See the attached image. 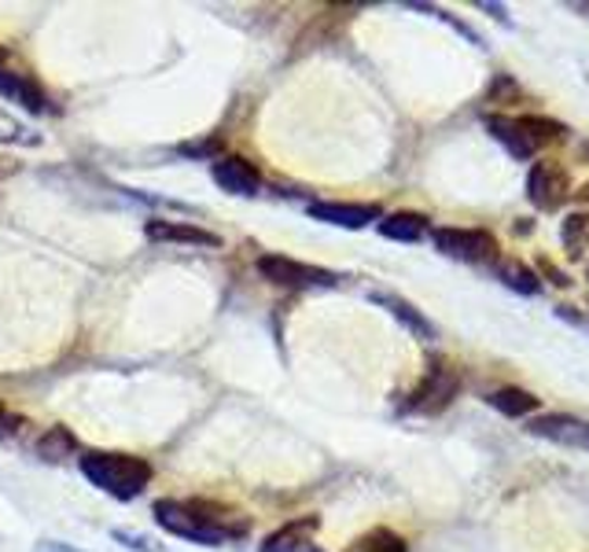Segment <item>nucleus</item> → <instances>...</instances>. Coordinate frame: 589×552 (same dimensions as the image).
I'll return each mask as SVG.
<instances>
[{
    "instance_id": "nucleus-1",
    "label": "nucleus",
    "mask_w": 589,
    "mask_h": 552,
    "mask_svg": "<svg viewBox=\"0 0 589 552\" xmlns=\"http://www.w3.org/2000/svg\"><path fill=\"white\" fill-rule=\"evenodd\" d=\"M78 464H81V475H86L97 490H104L118 501L140 498L155 475L152 464L133 453H86L78 457Z\"/></svg>"
},
{
    "instance_id": "nucleus-2",
    "label": "nucleus",
    "mask_w": 589,
    "mask_h": 552,
    "mask_svg": "<svg viewBox=\"0 0 589 552\" xmlns=\"http://www.w3.org/2000/svg\"><path fill=\"white\" fill-rule=\"evenodd\" d=\"M486 129H490V137L509 147L516 158H530V155H538L541 147L560 144V140L567 137V129L560 126V121L541 118V115H520V118L490 115L486 118Z\"/></svg>"
},
{
    "instance_id": "nucleus-3",
    "label": "nucleus",
    "mask_w": 589,
    "mask_h": 552,
    "mask_svg": "<svg viewBox=\"0 0 589 552\" xmlns=\"http://www.w3.org/2000/svg\"><path fill=\"white\" fill-rule=\"evenodd\" d=\"M152 516L158 527L166 530V535L174 538H184V541H195V545H226L232 541V535L226 527H218V523H210L203 516L195 504H181V501H155Z\"/></svg>"
},
{
    "instance_id": "nucleus-4",
    "label": "nucleus",
    "mask_w": 589,
    "mask_h": 552,
    "mask_svg": "<svg viewBox=\"0 0 589 552\" xmlns=\"http://www.w3.org/2000/svg\"><path fill=\"white\" fill-rule=\"evenodd\" d=\"M461 390V372L450 361H432L424 372V380L413 387V395L406 401V413H443L446 406L457 398Z\"/></svg>"
},
{
    "instance_id": "nucleus-5",
    "label": "nucleus",
    "mask_w": 589,
    "mask_h": 552,
    "mask_svg": "<svg viewBox=\"0 0 589 552\" xmlns=\"http://www.w3.org/2000/svg\"><path fill=\"white\" fill-rule=\"evenodd\" d=\"M258 273L277 287H335L340 284V273H332V269L306 266V261H295L284 255H261Z\"/></svg>"
},
{
    "instance_id": "nucleus-6",
    "label": "nucleus",
    "mask_w": 589,
    "mask_h": 552,
    "mask_svg": "<svg viewBox=\"0 0 589 552\" xmlns=\"http://www.w3.org/2000/svg\"><path fill=\"white\" fill-rule=\"evenodd\" d=\"M435 247L443 251L446 258L472 261V266H483V261L498 258V240L486 229H435Z\"/></svg>"
},
{
    "instance_id": "nucleus-7",
    "label": "nucleus",
    "mask_w": 589,
    "mask_h": 552,
    "mask_svg": "<svg viewBox=\"0 0 589 552\" xmlns=\"http://www.w3.org/2000/svg\"><path fill=\"white\" fill-rule=\"evenodd\" d=\"M572 195V181L556 163H535L527 174V200L538 210H556Z\"/></svg>"
},
{
    "instance_id": "nucleus-8",
    "label": "nucleus",
    "mask_w": 589,
    "mask_h": 552,
    "mask_svg": "<svg viewBox=\"0 0 589 552\" xmlns=\"http://www.w3.org/2000/svg\"><path fill=\"white\" fill-rule=\"evenodd\" d=\"M218 189H226L229 195H240V200H251V195L261 192V174L255 170V163H247L243 155H221L218 163L210 166Z\"/></svg>"
},
{
    "instance_id": "nucleus-9",
    "label": "nucleus",
    "mask_w": 589,
    "mask_h": 552,
    "mask_svg": "<svg viewBox=\"0 0 589 552\" xmlns=\"http://www.w3.org/2000/svg\"><path fill=\"white\" fill-rule=\"evenodd\" d=\"M527 435L549 438V442H560V446L589 449V420H578V416H567V413H546V416L530 420Z\"/></svg>"
},
{
    "instance_id": "nucleus-10",
    "label": "nucleus",
    "mask_w": 589,
    "mask_h": 552,
    "mask_svg": "<svg viewBox=\"0 0 589 552\" xmlns=\"http://www.w3.org/2000/svg\"><path fill=\"white\" fill-rule=\"evenodd\" d=\"M144 236L152 243H184V247H221V236L210 229L189 221H170V218H152L144 224Z\"/></svg>"
},
{
    "instance_id": "nucleus-11",
    "label": "nucleus",
    "mask_w": 589,
    "mask_h": 552,
    "mask_svg": "<svg viewBox=\"0 0 589 552\" xmlns=\"http://www.w3.org/2000/svg\"><path fill=\"white\" fill-rule=\"evenodd\" d=\"M306 214H310L313 221L335 224V229H364V224L383 218L376 203H310Z\"/></svg>"
},
{
    "instance_id": "nucleus-12",
    "label": "nucleus",
    "mask_w": 589,
    "mask_h": 552,
    "mask_svg": "<svg viewBox=\"0 0 589 552\" xmlns=\"http://www.w3.org/2000/svg\"><path fill=\"white\" fill-rule=\"evenodd\" d=\"M313 530L317 516H303L261 541V552H324L321 545H313Z\"/></svg>"
},
{
    "instance_id": "nucleus-13",
    "label": "nucleus",
    "mask_w": 589,
    "mask_h": 552,
    "mask_svg": "<svg viewBox=\"0 0 589 552\" xmlns=\"http://www.w3.org/2000/svg\"><path fill=\"white\" fill-rule=\"evenodd\" d=\"M0 92H4L8 100H15V104H23L30 115H44V111H49V97H44V89L37 86L30 74L0 67Z\"/></svg>"
},
{
    "instance_id": "nucleus-14",
    "label": "nucleus",
    "mask_w": 589,
    "mask_h": 552,
    "mask_svg": "<svg viewBox=\"0 0 589 552\" xmlns=\"http://www.w3.org/2000/svg\"><path fill=\"white\" fill-rule=\"evenodd\" d=\"M369 298L376 306H383V310L395 317V321L406 324V329L413 332V335H420V339H435V324L427 321V317L420 313L413 303H406V298H398V295H387V292H376V295H369Z\"/></svg>"
},
{
    "instance_id": "nucleus-15",
    "label": "nucleus",
    "mask_w": 589,
    "mask_h": 552,
    "mask_svg": "<svg viewBox=\"0 0 589 552\" xmlns=\"http://www.w3.org/2000/svg\"><path fill=\"white\" fill-rule=\"evenodd\" d=\"M380 236L398 240V243H417V240L427 236V218L424 214H413V210L387 214V218H380Z\"/></svg>"
},
{
    "instance_id": "nucleus-16",
    "label": "nucleus",
    "mask_w": 589,
    "mask_h": 552,
    "mask_svg": "<svg viewBox=\"0 0 589 552\" xmlns=\"http://www.w3.org/2000/svg\"><path fill=\"white\" fill-rule=\"evenodd\" d=\"M560 243H564L567 258H586L589 251V210H575L560 221Z\"/></svg>"
},
{
    "instance_id": "nucleus-17",
    "label": "nucleus",
    "mask_w": 589,
    "mask_h": 552,
    "mask_svg": "<svg viewBox=\"0 0 589 552\" xmlns=\"http://www.w3.org/2000/svg\"><path fill=\"white\" fill-rule=\"evenodd\" d=\"M494 409H498L501 416H527L538 409V398L530 395V390H520V387H501V390H490L486 395Z\"/></svg>"
},
{
    "instance_id": "nucleus-18",
    "label": "nucleus",
    "mask_w": 589,
    "mask_h": 552,
    "mask_svg": "<svg viewBox=\"0 0 589 552\" xmlns=\"http://www.w3.org/2000/svg\"><path fill=\"white\" fill-rule=\"evenodd\" d=\"M498 280L501 284H509L512 292L520 295H538L541 292V280L530 266H523V261H498Z\"/></svg>"
},
{
    "instance_id": "nucleus-19",
    "label": "nucleus",
    "mask_w": 589,
    "mask_h": 552,
    "mask_svg": "<svg viewBox=\"0 0 589 552\" xmlns=\"http://www.w3.org/2000/svg\"><path fill=\"white\" fill-rule=\"evenodd\" d=\"M0 144L8 147H37L41 144V133L30 126H23L18 118H12L8 111H0Z\"/></svg>"
},
{
    "instance_id": "nucleus-20",
    "label": "nucleus",
    "mask_w": 589,
    "mask_h": 552,
    "mask_svg": "<svg viewBox=\"0 0 589 552\" xmlns=\"http://www.w3.org/2000/svg\"><path fill=\"white\" fill-rule=\"evenodd\" d=\"M74 449H78V442H74L67 427H49V435L37 442V457L41 461H63V457H74Z\"/></svg>"
},
{
    "instance_id": "nucleus-21",
    "label": "nucleus",
    "mask_w": 589,
    "mask_h": 552,
    "mask_svg": "<svg viewBox=\"0 0 589 552\" xmlns=\"http://www.w3.org/2000/svg\"><path fill=\"white\" fill-rule=\"evenodd\" d=\"M350 552H409V545H406V538L395 535V530L376 527V530H369L364 538L354 541Z\"/></svg>"
},
{
    "instance_id": "nucleus-22",
    "label": "nucleus",
    "mask_w": 589,
    "mask_h": 552,
    "mask_svg": "<svg viewBox=\"0 0 589 552\" xmlns=\"http://www.w3.org/2000/svg\"><path fill=\"white\" fill-rule=\"evenodd\" d=\"M177 155H181V158H210V163H218V158L226 155V140H221V137L181 140V144H177Z\"/></svg>"
},
{
    "instance_id": "nucleus-23",
    "label": "nucleus",
    "mask_w": 589,
    "mask_h": 552,
    "mask_svg": "<svg viewBox=\"0 0 589 552\" xmlns=\"http://www.w3.org/2000/svg\"><path fill=\"white\" fill-rule=\"evenodd\" d=\"M111 538L118 541V545H126V549H133V552H163L155 545L152 538H144V535H133V530H111Z\"/></svg>"
},
{
    "instance_id": "nucleus-24",
    "label": "nucleus",
    "mask_w": 589,
    "mask_h": 552,
    "mask_svg": "<svg viewBox=\"0 0 589 552\" xmlns=\"http://www.w3.org/2000/svg\"><path fill=\"white\" fill-rule=\"evenodd\" d=\"M538 269H541V273L549 277V284H556V287H572V284H575V280L567 277L564 269H556V266H553V261H549V258H541V261H538Z\"/></svg>"
},
{
    "instance_id": "nucleus-25",
    "label": "nucleus",
    "mask_w": 589,
    "mask_h": 552,
    "mask_svg": "<svg viewBox=\"0 0 589 552\" xmlns=\"http://www.w3.org/2000/svg\"><path fill=\"white\" fill-rule=\"evenodd\" d=\"M575 195H578V200H586V203H589V181H586V184H582V189H578Z\"/></svg>"
},
{
    "instance_id": "nucleus-26",
    "label": "nucleus",
    "mask_w": 589,
    "mask_h": 552,
    "mask_svg": "<svg viewBox=\"0 0 589 552\" xmlns=\"http://www.w3.org/2000/svg\"><path fill=\"white\" fill-rule=\"evenodd\" d=\"M0 67H4V49H0Z\"/></svg>"
},
{
    "instance_id": "nucleus-27",
    "label": "nucleus",
    "mask_w": 589,
    "mask_h": 552,
    "mask_svg": "<svg viewBox=\"0 0 589 552\" xmlns=\"http://www.w3.org/2000/svg\"><path fill=\"white\" fill-rule=\"evenodd\" d=\"M0 420H4V406H0Z\"/></svg>"
},
{
    "instance_id": "nucleus-28",
    "label": "nucleus",
    "mask_w": 589,
    "mask_h": 552,
    "mask_svg": "<svg viewBox=\"0 0 589 552\" xmlns=\"http://www.w3.org/2000/svg\"><path fill=\"white\" fill-rule=\"evenodd\" d=\"M586 280H589V266H586Z\"/></svg>"
}]
</instances>
